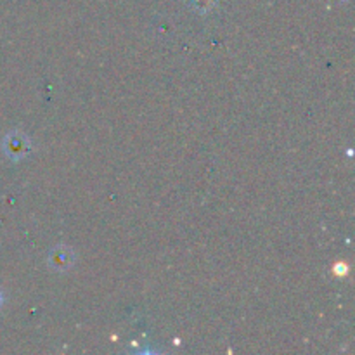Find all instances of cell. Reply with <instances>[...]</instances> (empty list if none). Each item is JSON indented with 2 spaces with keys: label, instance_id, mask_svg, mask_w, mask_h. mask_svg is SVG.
Wrapping results in <instances>:
<instances>
[{
  "label": "cell",
  "instance_id": "1",
  "mask_svg": "<svg viewBox=\"0 0 355 355\" xmlns=\"http://www.w3.org/2000/svg\"><path fill=\"white\" fill-rule=\"evenodd\" d=\"M2 151L6 158L10 159V162H23L31 153V142L28 135L23 134V132H9L2 141Z\"/></svg>",
  "mask_w": 355,
  "mask_h": 355
},
{
  "label": "cell",
  "instance_id": "2",
  "mask_svg": "<svg viewBox=\"0 0 355 355\" xmlns=\"http://www.w3.org/2000/svg\"><path fill=\"white\" fill-rule=\"evenodd\" d=\"M73 263H75V253L69 246L59 245L49 252L47 266L54 272H66V270L71 269Z\"/></svg>",
  "mask_w": 355,
  "mask_h": 355
},
{
  "label": "cell",
  "instance_id": "3",
  "mask_svg": "<svg viewBox=\"0 0 355 355\" xmlns=\"http://www.w3.org/2000/svg\"><path fill=\"white\" fill-rule=\"evenodd\" d=\"M193 10H196L198 14L205 16V14L211 12L215 9V6L218 3V0H189Z\"/></svg>",
  "mask_w": 355,
  "mask_h": 355
},
{
  "label": "cell",
  "instance_id": "4",
  "mask_svg": "<svg viewBox=\"0 0 355 355\" xmlns=\"http://www.w3.org/2000/svg\"><path fill=\"white\" fill-rule=\"evenodd\" d=\"M2 302H3V297H2V291H0V305H2Z\"/></svg>",
  "mask_w": 355,
  "mask_h": 355
}]
</instances>
